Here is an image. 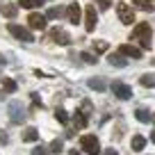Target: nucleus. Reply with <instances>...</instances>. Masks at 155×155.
Returning <instances> with one entry per match:
<instances>
[{"instance_id": "obj_1", "label": "nucleus", "mask_w": 155, "mask_h": 155, "mask_svg": "<svg viewBox=\"0 0 155 155\" xmlns=\"http://www.w3.org/2000/svg\"><path fill=\"white\" fill-rule=\"evenodd\" d=\"M132 39L139 41L141 48H150V44H153V30H150V23H137L135 30H132Z\"/></svg>"}, {"instance_id": "obj_2", "label": "nucleus", "mask_w": 155, "mask_h": 155, "mask_svg": "<svg viewBox=\"0 0 155 155\" xmlns=\"http://www.w3.org/2000/svg\"><path fill=\"white\" fill-rule=\"evenodd\" d=\"M80 146H82V150L89 153V155H98L101 153V141L96 139V135H82Z\"/></svg>"}, {"instance_id": "obj_3", "label": "nucleus", "mask_w": 155, "mask_h": 155, "mask_svg": "<svg viewBox=\"0 0 155 155\" xmlns=\"http://www.w3.org/2000/svg\"><path fill=\"white\" fill-rule=\"evenodd\" d=\"M116 14H119V21L126 25H132L135 23V9H132V5H128V2H119L116 5Z\"/></svg>"}, {"instance_id": "obj_4", "label": "nucleus", "mask_w": 155, "mask_h": 155, "mask_svg": "<svg viewBox=\"0 0 155 155\" xmlns=\"http://www.w3.org/2000/svg\"><path fill=\"white\" fill-rule=\"evenodd\" d=\"M96 25H98L96 5H87V9H84V30H87V32H94Z\"/></svg>"}, {"instance_id": "obj_5", "label": "nucleus", "mask_w": 155, "mask_h": 155, "mask_svg": "<svg viewBox=\"0 0 155 155\" xmlns=\"http://www.w3.org/2000/svg\"><path fill=\"white\" fill-rule=\"evenodd\" d=\"M9 32L14 34L18 41H25V44H30V41H34V37H32V32H30L28 28H21V25H16V23H9Z\"/></svg>"}, {"instance_id": "obj_6", "label": "nucleus", "mask_w": 155, "mask_h": 155, "mask_svg": "<svg viewBox=\"0 0 155 155\" xmlns=\"http://www.w3.org/2000/svg\"><path fill=\"white\" fill-rule=\"evenodd\" d=\"M28 23L32 30H46V23H48V18H46V14H39V12H32V14L28 16Z\"/></svg>"}, {"instance_id": "obj_7", "label": "nucleus", "mask_w": 155, "mask_h": 155, "mask_svg": "<svg viewBox=\"0 0 155 155\" xmlns=\"http://www.w3.org/2000/svg\"><path fill=\"white\" fill-rule=\"evenodd\" d=\"M112 91H114V96H116V98H121V101H128V98H132V89L128 87V84L119 82V80L112 84Z\"/></svg>"}, {"instance_id": "obj_8", "label": "nucleus", "mask_w": 155, "mask_h": 155, "mask_svg": "<svg viewBox=\"0 0 155 155\" xmlns=\"http://www.w3.org/2000/svg\"><path fill=\"white\" fill-rule=\"evenodd\" d=\"M9 119H12V123H21L25 119V112H23L21 103H9Z\"/></svg>"}, {"instance_id": "obj_9", "label": "nucleus", "mask_w": 155, "mask_h": 155, "mask_svg": "<svg viewBox=\"0 0 155 155\" xmlns=\"http://www.w3.org/2000/svg\"><path fill=\"white\" fill-rule=\"evenodd\" d=\"M119 53L123 57H132V59H141V50L137 46H130V44H121L119 46Z\"/></svg>"}, {"instance_id": "obj_10", "label": "nucleus", "mask_w": 155, "mask_h": 155, "mask_svg": "<svg viewBox=\"0 0 155 155\" xmlns=\"http://www.w3.org/2000/svg\"><path fill=\"white\" fill-rule=\"evenodd\" d=\"M50 37L55 39V44H62V46H68V44H71V37H68L64 30H59V28H55L53 32H50Z\"/></svg>"}, {"instance_id": "obj_11", "label": "nucleus", "mask_w": 155, "mask_h": 155, "mask_svg": "<svg viewBox=\"0 0 155 155\" xmlns=\"http://www.w3.org/2000/svg\"><path fill=\"white\" fill-rule=\"evenodd\" d=\"M107 59H110L112 66H119V68H126L128 66V59L123 57L121 53H110V57H107Z\"/></svg>"}, {"instance_id": "obj_12", "label": "nucleus", "mask_w": 155, "mask_h": 155, "mask_svg": "<svg viewBox=\"0 0 155 155\" xmlns=\"http://www.w3.org/2000/svg\"><path fill=\"white\" fill-rule=\"evenodd\" d=\"M0 14L7 16V18H14L18 14V5H12V2H5V5H0Z\"/></svg>"}, {"instance_id": "obj_13", "label": "nucleus", "mask_w": 155, "mask_h": 155, "mask_svg": "<svg viewBox=\"0 0 155 155\" xmlns=\"http://www.w3.org/2000/svg\"><path fill=\"white\" fill-rule=\"evenodd\" d=\"M66 16H68V21L71 23H80V7L78 5H68V9H66Z\"/></svg>"}, {"instance_id": "obj_14", "label": "nucleus", "mask_w": 155, "mask_h": 155, "mask_svg": "<svg viewBox=\"0 0 155 155\" xmlns=\"http://www.w3.org/2000/svg\"><path fill=\"white\" fill-rule=\"evenodd\" d=\"M21 137H23V141H37L39 139V130L37 128H25V130L21 132Z\"/></svg>"}, {"instance_id": "obj_15", "label": "nucleus", "mask_w": 155, "mask_h": 155, "mask_svg": "<svg viewBox=\"0 0 155 155\" xmlns=\"http://www.w3.org/2000/svg\"><path fill=\"white\" fill-rule=\"evenodd\" d=\"M87 84H89V89H96V91H105V89H107V84L103 82L101 78H94V80H89Z\"/></svg>"}, {"instance_id": "obj_16", "label": "nucleus", "mask_w": 155, "mask_h": 155, "mask_svg": "<svg viewBox=\"0 0 155 155\" xmlns=\"http://www.w3.org/2000/svg\"><path fill=\"white\" fill-rule=\"evenodd\" d=\"M2 89H5L7 94H14L18 87H16V82L12 80V78H2Z\"/></svg>"}, {"instance_id": "obj_17", "label": "nucleus", "mask_w": 155, "mask_h": 155, "mask_svg": "<svg viewBox=\"0 0 155 155\" xmlns=\"http://www.w3.org/2000/svg\"><path fill=\"white\" fill-rule=\"evenodd\" d=\"M18 5L25 7V9H34V7H41L44 0H18Z\"/></svg>"}, {"instance_id": "obj_18", "label": "nucleus", "mask_w": 155, "mask_h": 155, "mask_svg": "<svg viewBox=\"0 0 155 155\" xmlns=\"http://www.w3.org/2000/svg\"><path fill=\"white\" fill-rule=\"evenodd\" d=\"M73 126H75V128H87V116L80 114V112H75V116H73Z\"/></svg>"}, {"instance_id": "obj_19", "label": "nucleus", "mask_w": 155, "mask_h": 155, "mask_svg": "<svg viewBox=\"0 0 155 155\" xmlns=\"http://www.w3.org/2000/svg\"><path fill=\"white\" fill-rule=\"evenodd\" d=\"M144 146H146V139L141 135H135L132 137V150H144Z\"/></svg>"}, {"instance_id": "obj_20", "label": "nucleus", "mask_w": 155, "mask_h": 155, "mask_svg": "<svg viewBox=\"0 0 155 155\" xmlns=\"http://www.w3.org/2000/svg\"><path fill=\"white\" fill-rule=\"evenodd\" d=\"M132 2L144 12H153V0H132Z\"/></svg>"}, {"instance_id": "obj_21", "label": "nucleus", "mask_w": 155, "mask_h": 155, "mask_svg": "<svg viewBox=\"0 0 155 155\" xmlns=\"http://www.w3.org/2000/svg\"><path fill=\"white\" fill-rule=\"evenodd\" d=\"M80 114H84V116H91V114H94V105H91V101H82Z\"/></svg>"}, {"instance_id": "obj_22", "label": "nucleus", "mask_w": 155, "mask_h": 155, "mask_svg": "<svg viewBox=\"0 0 155 155\" xmlns=\"http://www.w3.org/2000/svg\"><path fill=\"white\" fill-rule=\"evenodd\" d=\"M135 116H137V121H139V123H148V121H150V114H148L146 110H137Z\"/></svg>"}, {"instance_id": "obj_23", "label": "nucleus", "mask_w": 155, "mask_h": 155, "mask_svg": "<svg viewBox=\"0 0 155 155\" xmlns=\"http://www.w3.org/2000/svg\"><path fill=\"white\" fill-rule=\"evenodd\" d=\"M62 148H64V141L62 139H53V141H50V146H48L50 153H59Z\"/></svg>"}, {"instance_id": "obj_24", "label": "nucleus", "mask_w": 155, "mask_h": 155, "mask_svg": "<svg viewBox=\"0 0 155 155\" xmlns=\"http://www.w3.org/2000/svg\"><path fill=\"white\" fill-rule=\"evenodd\" d=\"M144 87H155V75H150V73H146V75H141V80H139Z\"/></svg>"}, {"instance_id": "obj_25", "label": "nucleus", "mask_w": 155, "mask_h": 155, "mask_svg": "<svg viewBox=\"0 0 155 155\" xmlns=\"http://www.w3.org/2000/svg\"><path fill=\"white\" fill-rule=\"evenodd\" d=\"M107 48H110L107 41H94V50L96 53H107Z\"/></svg>"}, {"instance_id": "obj_26", "label": "nucleus", "mask_w": 155, "mask_h": 155, "mask_svg": "<svg viewBox=\"0 0 155 155\" xmlns=\"http://www.w3.org/2000/svg\"><path fill=\"white\" fill-rule=\"evenodd\" d=\"M62 16V9H57V7H53V9L46 12V18H59Z\"/></svg>"}, {"instance_id": "obj_27", "label": "nucleus", "mask_w": 155, "mask_h": 155, "mask_svg": "<svg viewBox=\"0 0 155 155\" xmlns=\"http://www.w3.org/2000/svg\"><path fill=\"white\" fill-rule=\"evenodd\" d=\"M50 150H48V146H37V148H32V153L30 155H48Z\"/></svg>"}, {"instance_id": "obj_28", "label": "nucleus", "mask_w": 155, "mask_h": 155, "mask_svg": "<svg viewBox=\"0 0 155 155\" xmlns=\"http://www.w3.org/2000/svg\"><path fill=\"white\" fill-rule=\"evenodd\" d=\"M80 59H84V62H87V64H96V62H98V59L94 57L91 53H80Z\"/></svg>"}, {"instance_id": "obj_29", "label": "nucleus", "mask_w": 155, "mask_h": 155, "mask_svg": "<svg viewBox=\"0 0 155 155\" xmlns=\"http://www.w3.org/2000/svg\"><path fill=\"white\" fill-rule=\"evenodd\" d=\"M55 116H57L59 123H66V121H68V114H66L64 110H57V112H55Z\"/></svg>"}, {"instance_id": "obj_30", "label": "nucleus", "mask_w": 155, "mask_h": 155, "mask_svg": "<svg viewBox=\"0 0 155 155\" xmlns=\"http://www.w3.org/2000/svg\"><path fill=\"white\" fill-rule=\"evenodd\" d=\"M94 5H98L101 9H110V5H112V0H96Z\"/></svg>"}, {"instance_id": "obj_31", "label": "nucleus", "mask_w": 155, "mask_h": 155, "mask_svg": "<svg viewBox=\"0 0 155 155\" xmlns=\"http://www.w3.org/2000/svg\"><path fill=\"white\" fill-rule=\"evenodd\" d=\"M9 141V137H7V132H0V144H7Z\"/></svg>"}, {"instance_id": "obj_32", "label": "nucleus", "mask_w": 155, "mask_h": 155, "mask_svg": "<svg viewBox=\"0 0 155 155\" xmlns=\"http://www.w3.org/2000/svg\"><path fill=\"white\" fill-rule=\"evenodd\" d=\"M103 155H119V153H116L114 148H105V150H103Z\"/></svg>"}, {"instance_id": "obj_33", "label": "nucleus", "mask_w": 155, "mask_h": 155, "mask_svg": "<svg viewBox=\"0 0 155 155\" xmlns=\"http://www.w3.org/2000/svg\"><path fill=\"white\" fill-rule=\"evenodd\" d=\"M150 141H153V144H155V130L150 132Z\"/></svg>"}, {"instance_id": "obj_34", "label": "nucleus", "mask_w": 155, "mask_h": 155, "mask_svg": "<svg viewBox=\"0 0 155 155\" xmlns=\"http://www.w3.org/2000/svg\"><path fill=\"white\" fill-rule=\"evenodd\" d=\"M2 64H5V57H2V55H0V66H2Z\"/></svg>"}, {"instance_id": "obj_35", "label": "nucleus", "mask_w": 155, "mask_h": 155, "mask_svg": "<svg viewBox=\"0 0 155 155\" xmlns=\"http://www.w3.org/2000/svg\"><path fill=\"white\" fill-rule=\"evenodd\" d=\"M68 155H80V153H78V150H71V153H68Z\"/></svg>"}, {"instance_id": "obj_36", "label": "nucleus", "mask_w": 155, "mask_h": 155, "mask_svg": "<svg viewBox=\"0 0 155 155\" xmlns=\"http://www.w3.org/2000/svg\"><path fill=\"white\" fill-rule=\"evenodd\" d=\"M2 98H5V94H2V91H0V101H2Z\"/></svg>"}, {"instance_id": "obj_37", "label": "nucleus", "mask_w": 155, "mask_h": 155, "mask_svg": "<svg viewBox=\"0 0 155 155\" xmlns=\"http://www.w3.org/2000/svg\"><path fill=\"white\" fill-rule=\"evenodd\" d=\"M153 123H155V112H153Z\"/></svg>"}]
</instances>
